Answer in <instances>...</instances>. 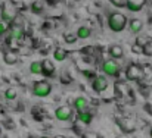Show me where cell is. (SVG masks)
I'll list each match as a JSON object with an SVG mask.
<instances>
[{"label":"cell","mask_w":152,"mask_h":138,"mask_svg":"<svg viewBox=\"0 0 152 138\" xmlns=\"http://www.w3.org/2000/svg\"><path fill=\"white\" fill-rule=\"evenodd\" d=\"M127 16L123 12H111L106 19V25L112 33H123L127 28Z\"/></svg>","instance_id":"6da1fadb"},{"label":"cell","mask_w":152,"mask_h":138,"mask_svg":"<svg viewBox=\"0 0 152 138\" xmlns=\"http://www.w3.org/2000/svg\"><path fill=\"white\" fill-rule=\"evenodd\" d=\"M101 71L103 72L105 77H111V78H117L121 72V66L118 65L117 60L114 59H108L105 62H102L101 65Z\"/></svg>","instance_id":"7a4b0ae2"},{"label":"cell","mask_w":152,"mask_h":138,"mask_svg":"<svg viewBox=\"0 0 152 138\" xmlns=\"http://www.w3.org/2000/svg\"><path fill=\"white\" fill-rule=\"evenodd\" d=\"M31 91H33V95L36 97H40V98L48 97L52 92V84L49 81H34Z\"/></svg>","instance_id":"3957f363"},{"label":"cell","mask_w":152,"mask_h":138,"mask_svg":"<svg viewBox=\"0 0 152 138\" xmlns=\"http://www.w3.org/2000/svg\"><path fill=\"white\" fill-rule=\"evenodd\" d=\"M126 78L129 81H142L145 78V71L142 69V66L136 63H130L126 68Z\"/></svg>","instance_id":"277c9868"},{"label":"cell","mask_w":152,"mask_h":138,"mask_svg":"<svg viewBox=\"0 0 152 138\" xmlns=\"http://www.w3.org/2000/svg\"><path fill=\"white\" fill-rule=\"evenodd\" d=\"M115 124L118 125V128L121 129L123 134H133L136 131V125L132 119L129 118H121V116H115Z\"/></svg>","instance_id":"5b68a950"},{"label":"cell","mask_w":152,"mask_h":138,"mask_svg":"<svg viewBox=\"0 0 152 138\" xmlns=\"http://www.w3.org/2000/svg\"><path fill=\"white\" fill-rule=\"evenodd\" d=\"M72 115H74V109L71 106H59L55 110V118H56V121H61V122L71 121Z\"/></svg>","instance_id":"8992f818"},{"label":"cell","mask_w":152,"mask_h":138,"mask_svg":"<svg viewBox=\"0 0 152 138\" xmlns=\"http://www.w3.org/2000/svg\"><path fill=\"white\" fill-rule=\"evenodd\" d=\"M108 78L102 74V75H95L93 77V79H92V88H93V91L98 92V94H101L103 92L106 88H108Z\"/></svg>","instance_id":"52a82bcc"},{"label":"cell","mask_w":152,"mask_h":138,"mask_svg":"<svg viewBox=\"0 0 152 138\" xmlns=\"http://www.w3.org/2000/svg\"><path fill=\"white\" fill-rule=\"evenodd\" d=\"M55 74H56V68L50 59L42 60V75H45L46 78H52L55 77Z\"/></svg>","instance_id":"ba28073f"},{"label":"cell","mask_w":152,"mask_h":138,"mask_svg":"<svg viewBox=\"0 0 152 138\" xmlns=\"http://www.w3.org/2000/svg\"><path fill=\"white\" fill-rule=\"evenodd\" d=\"M127 27H129V30H130V33H132V34H139V33L143 30V21H142V19H139V18L129 19Z\"/></svg>","instance_id":"9c48e42d"},{"label":"cell","mask_w":152,"mask_h":138,"mask_svg":"<svg viewBox=\"0 0 152 138\" xmlns=\"http://www.w3.org/2000/svg\"><path fill=\"white\" fill-rule=\"evenodd\" d=\"M72 109L78 113V112H83V110H87L89 109V100L86 98V97H83V95H80V97H77L75 100H74V103H72Z\"/></svg>","instance_id":"30bf717a"},{"label":"cell","mask_w":152,"mask_h":138,"mask_svg":"<svg viewBox=\"0 0 152 138\" xmlns=\"http://www.w3.org/2000/svg\"><path fill=\"white\" fill-rule=\"evenodd\" d=\"M108 54L111 59L117 60V59H121L124 56V48L120 46V44H111L108 47Z\"/></svg>","instance_id":"8fae6325"},{"label":"cell","mask_w":152,"mask_h":138,"mask_svg":"<svg viewBox=\"0 0 152 138\" xmlns=\"http://www.w3.org/2000/svg\"><path fill=\"white\" fill-rule=\"evenodd\" d=\"M146 4V0H127L126 1V7L130 12H140Z\"/></svg>","instance_id":"7c38bea8"},{"label":"cell","mask_w":152,"mask_h":138,"mask_svg":"<svg viewBox=\"0 0 152 138\" xmlns=\"http://www.w3.org/2000/svg\"><path fill=\"white\" fill-rule=\"evenodd\" d=\"M77 121L81 122L83 125H90V124L93 122V113L89 112V110L78 112V113H77Z\"/></svg>","instance_id":"4fadbf2b"},{"label":"cell","mask_w":152,"mask_h":138,"mask_svg":"<svg viewBox=\"0 0 152 138\" xmlns=\"http://www.w3.org/2000/svg\"><path fill=\"white\" fill-rule=\"evenodd\" d=\"M75 35H77V38H80V40H87V38L92 35V28L87 27V25H80V27L77 28V31H75Z\"/></svg>","instance_id":"5bb4252c"},{"label":"cell","mask_w":152,"mask_h":138,"mask_svg":"<svg viewBox=\"0 0 152 138\" xmlns=\"http://www.w3.org/2000/svg\"><path fill=\"white\" fill-rule=\"evenodd\" d=\"M15 18H16V12H15L13 9L4 7V9L1 10V21H4V22H7V24H12V22L15 21Z\"/></svg>","instance_id":"9a60e30c"},{"label":"cell","mask_w":152,"mask_h":138,"mask_svg":"<svg viewBox=\"0 0 152 138\" xmlns=\"http://www.w3.org/2000/svg\"><path fill=\"white\" fill-rule=\"evenodd\" d=\"M3 60H4L6 65H16L18 60H19V57H18V54H16L15 51L7 50V51H4V54H3Z\"/></svg>","instance_id":"2e32d148"},{"label":"cell","mask_w":152,"mask_h":138,"mask_svg":"<svg viewBox=\"0 0 152 138\" xmlns=\"http://www.w3.org/2000/svg\"><path fill=\"white\" fill-rule=\"evenodd\" d=\"M68 51L65 50V48H62V47H56L55 50H53V59L56 60V62H64V60H66L68 59Z\"/></svg>","instance_id":"e0dca14e"},{"label":"cell","mask_w":152,"mask_h":138,"mask_svg":"<svg viewBox=\"0 0 152 138\" xmlns=\"http://www.w3.org/2000/svg\"><path fill=\"white\" fill-rule=\"evenodd\" d=\"M30 9H31V12H33V13H36V15H40V13L45 10V3H43L42 0H34V1L31 3Z\"/></svg>","instance_id":"ac0fdd59"},{"label":"cell","mask_w":152,"mask_h":138,"mask_svg":"<svg viewBox=\"0 0 152 138\" xmlns=\"http://www.w3.org/2000/svg\"><path fill=\"white\" fill-rule=\"evenodd\" d=\"M24 35H25V33H24L22 27H19V25H16V27H13L10 30V37L15 38V40H21Z\"/></svg>","instance_id":"d6986e66"},{"label":"cell","mask_w":152,"mask_h":138,"mask_svg":"<svg viewBox=\"0 0 152 138\" xmlns=\"http://www.w3.org/2000/svg\"><path fill=\"white\" fill-rule=\"evenodd\" d=\"M30 72L33 75H42V60H34L30 65Z\"/></svg>","instance_id":"ffe728a7"},{"label":"cell","mask_w":152,"mask_h":138,"mask_svg":"<svg viewBox=\"0 0 152 138\" xmlns=\"http://www.w3.org/2000/svg\"><path fill=\"white\" fill-rule=\"evenodd\" d=\"M3 95H4V98H6L7 101H13V100H16V97H18V91L10 87V88H7V90L4 91Z\"/></svg>","instance_id":"44dd1931"},{"label":"cell","mask_w":152,"mask_h":138,"mask_svg":"<svg viewBox=\"0 0 152 138\" xmlns=\"http://www.w3.org/2000/svg\"><path fill=\"white\" fill-rule=\"evenodd\" d=\"M115 91H117V94H118L120 97H124V95L129 92V88H127V85H124L123 82H117V84H115Z\"/></svg>","instance_id":"7402d4cb"},{"label":"cell","mask_w":152,"mask_h":138,"mask_svg":"<svg viewBox=\"0 0 152 138\" xmlns=\"http://www.w3.org/2000/svg\"><path fill=\"white\" fill-rule=\"evenodd\" d=\"M77 40H78V38H77V35H75V34H72V33H66V34H64V41H65V43H68V44H74Z\"/></svg>","instance_id":"603a6c76"},{"label":"cell","mask_w":152,"mask_h":138,"mask_svg":"<svg viewBox=\"0 0 152 138\" xmlns=\"http://www.w3.org/2000/svg\"><path fill=\"white\" fill-rule=\"evenodd\" d=\"M142 54H145V56H148V57H152V43L151 41H148L145 46L142 47Z\"/></svg>","instance_id":"cb8c5ba5"},{"label":"cell","mask_w":152,"mask_h":138,"mask_svg":"<svg viewBox=\"0 0 152 138\" xmlns=\"http://www.w3.org/2000/svg\"><path fill=\"white\" fill-rule=\"evenodd\" d=\"M7 31H9V24L0 19V37H3Z\"/></svg>","instance_id":"d4e9b609"},{"label":"cell","mask_w":152,"mask_h":138,"mask_svg":"<svg viewBox=\"0 0 152 138\" xmlns=\"http://www.w3.org/2000/svg\"><path fill=\"white\" fill-rule=\"evenodd\" d=\"M149 40L148 38H145V37H142V35H139V37H136V41H134V44L139 47H143L146 43H148Z\"/></svg>","instance_id":"484cf974"},{"label":"cell","mask_w":152,"mask_h":138,"mask_svg":"<svg viewBox=\"0 0 152 138\" xmlns=\"http://www.w3.org/2000/svg\"><path fill=\"white\" fill-rule=\"evenodd\" d=\"M111 4H114L115 7H126V1L127 0H109Z\"/></svg>","instance_id":"4316f807"},{"label":"cell","mask_w":152,"mask_h":138,"mask_svg":"<svg viewBox=\"0 0 152 138\" xmlns=\"http://www.w3.org/2000/svg\"><path fill=\"white\" fill-rule=\"evenodd\" d=\"M132 50H133V53H142V47L136 46V44L133 46V48H132Z\"/></svg>","instance_id":"83f0119b"},{"label":"cell","mask_w":152,"mask_h":138,"mask_svg":"<svg viewBox=\"0 0 152 138\" xmlns=\"http://www.w3.org/2000/svg\"><path fill=\"white\" fill-rule=\"evenodd\" d=\"M145 110H146L148 113H152V104L146 103V104H145Z\"/></svg>","instance_id":"f1b7e54d"},{"label":"cell","mask_w":152,"mask_h":138,"mask_svg":"<svg viewBox=\"0 0 152 138\" xmlns=\"http://www.w3.org/2000/svg\"><path fill=\"white\" fill-rule=\"evenodd\" d=\"M53 138H66V137H65V135H55Z\"/></svg>","instance_id":"f546056e"},{"label":"cell","mask_w":152,"mask_h":138,"mask_svg":"<svg viewBox=\"0 0 152 138\" xmlns=\"http://www.w3.org/2000/svg\"><path fill=\"white\" fill-rule=\"evenodd\" d=\"M151 138H152V129H151Z\"/></svg>","instance_id":"4dcf8cb0"},{"label":"cell","mask_w":152,"mask_h":138,"mask_svg":"<svg viewBox=\"0 0 152 138\" xmlns=\"http://www.w3.org/2000/svg\"><path fill=\"white\" fill-rule=\"evenodd\" d=\"M117 138H123V137H117Z\"/></svg>","instance_id":"1f68e13d"},{"label":"cell","mask_w":152,"mask_h":138,"mask_svg":"<svg viewBox=\"0 0 152 138\" xmlns=\"http://www.w3.org/2000/svg\"><path fill=\"white\" fill-rule=\"evenodd\" d=\"M42 138H48V137H42Z\"/></svg>","instance_id":"d6a6232c"}]
</instances>
